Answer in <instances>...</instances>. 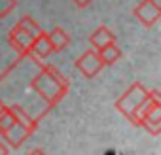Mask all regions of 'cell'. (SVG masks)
<instances>
[{
	"mask_svg": "<svg viewBox=\"0 0 161 155\" xmlns=\"http://www.w3.org/2000/svg\"><path fill=\"white\" fill-rule=\"evenodd\" d=\"M89 44H91L93 49L99 51V49H103V47H106V45H110V44H116V34H114L106 25H101L99 29H95V30L91 32Z\"/></svg>",
	"mask_w": 161,
	"mask_h": 155,
	"instance_id": "obj_8",
	"label": "cell"
},
{
	"mask_svg": "<svg viewBox=\"0 0 161 155\" xmlns=\"http://www.w3.org/2000/svg\"><path fill=\"white\" fill-rule=\"evenodd\" d=\"M76 68L80 70L82 76H86V78L91 80V78H95L104 68V64H103L97 49H87V51H84L82 55L76 59Z\"/></svg>",
	"mask_w": 161,
	"mask_h": 155,
	"instance_id": "obj_6",
	"label": "cell"
},
{
	"mask_svg": "<svg viewBox=\"0 0 161 155\" xmlns=\"http://www.w3.org/2000/svg\"><path fill=\"white\" fill-rule=\"evenodd\" d=\"M0 155H8V146L2 140H0Z\"/></svg>",
	"mask_w": 161,
	"mask_h": 155,
	"instance_id": "obj_16",
	"label": "cell"
},
{
	"mask_svg": "<svg viewBox=\"0 0 161 155\" xmlns=\"http://www.w3.org/2000/svg\"><path fill=\"white\" fill-rule=\"evenodd\" d=\"M133 15L144 27H153L161 19V6L157 4V0H140L133 10Z\"/></svg>",
	"mask_w": 161,
	"mask_h": 155,
	"instance_id": "obj_5",
	"label": "cell"
},
{
	"mask_svg": "<svg viewBox=\"0 0 161 155\" xmlns=\"http://www.w3.org/2000/svg\"><path fill=\"white\" fill-rule=\"evenodd\" d=\"M8 44L14 47V51L17 55H27L31 53V44H32V36L19 25H14V29L8 32Z\"/></svg>",
	"mask_w": 161,
	"mask_h": 155,
	"instance_id": "obj_7",
	"label": "cell"
},
{
	"mask_svg": "<svg viewBox=\"0 0 161 155\" xmlns=\"http://www.w3.org/2000/svg\"><path fill=\"white\" fill-rule=\"evenodd\" d=\"M29 155H46V151H44V149H32Z\"/></svg>",
	"mask_w": 161,
	"mask_h": 155,
	"instance_id": "obj_17",
	"label": "cell"
},
{
	"mask_svg": "<svg viewBox=\"0 0 161 155\" xmlns=\"http://www.w3.org/2000/svg\"><path fill=\"white\" fill-rule=\"evenodd\" d=\"M99 57H101V61H103L104 66H110V64H114V62L119 61V57H121V49H119L116 44H110V45L99 49Z\"/></svg>",
	"mask_w": 161,
	"mask_h": 155,
	"instance_id": "obj_11",
	"label": "cell"
},
{
	"mask_svg": "<svg viewBox=\"0 0 161 155\" xmlns=\"http://www.w3.org/2000/svg\"><path fill=\"white\" fill-rule=\"evenodd\" d=\"M72 2H74L78 8H87V6L93 2V0H72Z\"/></svg>",
	"mask_w": 161,
	"mask_h": 155,
	"instance_id": "obj_15",
	"label": "cell"
},
{
	"mask_svg": "<svg viewBox=\"0 0 161 155\" xmlns=\"http://www.w3.org/2000/svg\"><path fill=\"white\" fill-rule=\"evenodd\" d=\"M136 127L146 129L153 136L159 134V131H161V95L157 89L148 93V97L138 112V125Z\"/></svg>",
	"mask_w": 161,
	"mask_h": 155,
	"instance_id": "obj_4",
	"label": "cell"
},
{
	"mask_svg": "<svg viewBox=\"0 0 161 155\" xmlns=\"http://www.w3.org/2000/svg\"><path fill=\"white\" fill-rule=\"evenodd\" d=\"M17 8V0H0V19L8 17Z\"/></svg>",
	"mask_w": 161,
	"mask_h": 155,
	"instance_id": "obj_14",
	"label": "cell"
},
{
	"mask_svg": "<svg viewBox=\"0 0 161 155\" xmlns=\"http://www.w3.org/2000/svg\"><path fill=\"white\" fill-rule=\"evenodd\" d=\"M51 53H53V49H51V44H49L47 32L42 30L38 36L32 38V44H31V55H34L36 59H47Z\"/></svg>",
	"mask_w": 161,
	"mask_h": 155,
	"instance_id": "obj_9",
	"label": "cell"
},
{
	"mask_svg": "<svg viewBox=\"0 0 161 155\" xmlns=\"http://www.w3.org/2000/svg\"><path fill=\"white\" fill-rule=\"evenodd\" d=\"M148 89L140 83V82H135L118 100H116V110L125 117L129 119L133 125H138V112L148 97Z\"/></svg>",
	"mask_w": 161,
	"mask_h": 155,
	"instance_id": "obj_3",
	"label": "cell"
},
{
	"mask_svg": "<svg viewBox=\"0 0 161 155\" xmlns=\"http://www.w3.org/2000/svg\"><path fill=\"white\" fill-rule=\"evenodd\" d=\"M36 72L29 78L27 89L34 93V99L44 104V108L49 112L53 106H57L68 93V80L51 64L36 62Z\"/></svg>",
	"mask_w": 161,
	"mask_h": 155,
	"instance_id": "obj_1",
	"label": "cell"
},
{
	"mask_svg": "<svg viewBox=\"0 0 161 155\" xmlns=\"http://www.w3.org/2000/svg\"><path fill=\"white\" fill-rule=\"evenodd\" d=\"M15 117H17V114H15V110L12 106H6V104L0 106V134H4L14 125Z\"/></svg>",
	"mask_w": 161,
	"mask_h": 155,
	"instance_id": "obj_12",
	"label": "cell"
},
{
	"mask_svg": "<svg viewBox=\"0 0 161 155\" xmlns=\"http://www.w3.org/2000/svg\"><path fill=\"white\" fill-rule=\"evenodd\" d=\"M47 38H49V44H51L53 53L63 51V49L70 44V36H68V32H66L63 27H53V29L47 32Z\"/></svg>",
	"mask_w": 161,
	"mask_h": 155,
	"instance_id": "obj_10",
	"label": "cell"
},
{
	"mask_svg": "<svg viewBox=\"0 0 161 155\" xmlns=\"http://www.w3.org/2000/svg\"><path fill=\"white\" fill-rule=\"evenodd\" d=\"M17 25H19V27H23V29H25V30H27V32H29L32 38H34V36H38V34L42 32L40 25H38V23H36V21H34L31 15H25V17H21V19L17 21Z\"/></svg>",
	"mask_w": 161,
	"mask_h": 155,
	"instance_id": "obj_13",
	"label": "cell"
},
{
	"mask_svg": "<svg viewBox=\"0 0 161 155\" xmlns=\"http://www.w3.org/2000/svg\"><path fill=\"white\" fill-rule=\"evenodd\" d=\"M10 106L15 110L17 117H15L14 125L2 134V138H4L6 146L17 149V147H21V144H23L25 140H29V138L32 136V132L38 129V123H40V121H38L36 117H32V115H31L27 110H23L21 106H17V104H10Z\"/></svg>",
	"mask_w": 161,
	"mask_h": 155,
	"instance_id": "obj_2",
	"label": "cell"
}]
</instances>
